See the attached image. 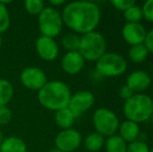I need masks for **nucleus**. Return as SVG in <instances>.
<instances>
[{
	"label": "nucleus",
	"mask_w": 153,
	"mask_h": 152,
	"mask_svg": "<svg viewBox=\"0 0 153 152\" xmlns=\"http://www.w3.org/2000/svg\"><path fill=\"white\" fill-rule=\"evenodd\" d=\"M48 152H62L61 150H59L57 148H52V149H50Z\"/></svg>",
	"instance_id": "obj_34"
},
{
	"label": "nucleus",
	"mask_w": 153,
	"mask_h": 152,
	"mask_svg": "<svg viewBox=\"0 0 153 152\" xmlns=\"http://www.w3.org/2000/svg\"><path fill=\"white\" fill-rule=\"evenodd\" d=\"M146 35L147 31L141 23H126L122 28L123 39L131 46L144 44Z\"/></svg>",
	"instance_id": "obj_13"
},
{
	"label": "nucleus",
	"mask_w": 153,
	"mask_h": 152,
	"mask_svg": "<svg viewBox=\"0 0 153 152\" xmlns=\"http://www.w3.org/2000/svg\"><path fill=\"white\" fill-rule=\"evenodd\" d=\"M151 85V76L143 70H137L128 75L126 79V85L134 94L143 93Z\"/></svg>",
	"instance_id": "obj_14"
},
{
	"label": "nucleus",
	"mask_w": 153,
	"mask_h": 152,
	"mask_svg": "<svg viewBox=\"0 0 153 152\" xmlns=\"http://www.w3.org/2000/svg\"><path fill=\"white\" fill-rule=\"evenodd\" d=\"M20 81L24 87L31 91H40L48 81L47 75L41 68L26 67L20 73Z\"/></svg>",
	"instance_id": "obj_8"
},
{
	"label": "nucleus",
	"mask_w": 153,
	"mask_h": 152,
	"mask_svg": "<svg viewBox=\"0 0 153 152\" xmlns=\"http://www.w3.org/2000/svg\"><path fill=\"white\" fill-rule=\"evenodd\" d=\"M93 125L96 132L103 136H111L119 129L120 122L113 110L105 108L96 110L93 115Z\"/></svg>",
	"instance_id": "obj_7"
},
{
	"label": "nucleus",
	"mask_w": 153,
	"mask_h": 152,
	"mask_svg": "<svg viewBox=\"0 0 153 152\" xmlns=\"http://www.w3.org/2000/svg\"><path fill=\"white\" fill-rule=\"evenodd\" d=\"M96 69L102 76L117 77L126 71L127 62L118 53L106 52L96 62Z\"/></svg>",
	"instance_id": "obj_6"
},
{
	"label": "nucleus",
	"mask_w": 153,
	"mask_h": 152,
	"mask_svg": "<svg viewBox=\"0 0 153 152\" xmlns=\"http://www.w3.org/2000/svg\"><path fill=\"white\" fill-rule=\"evenodd\" d=\"M120 97L122 98V99H124V100H127V99H129V98L131 97V96H133V92L131 91L130 89H129L128 87H127L126 85H123V87L120 89Z\"/></svg>",
	"instance_id": "obj_31"
},
{
	"label": "nucleus",
	"mask_w": 153,
	"mask_h": 152,
	"mask_svg": "<svg viewBox=\"0 0 153 152\" xmlns=\"http://www.w3.org/2000/svg\"><path fill=\"white\" fill-rule=\"evenodd\" d=\"M150 152H153V148H152V149H150Z\"/></svg>",
	"instance_id": "obj_37"
},
{
	"label": "nucleus",
	"mask_w": 153,
	"mask_h": 152,
	"mask_svg": "<svg viewBox=\"0 0 153 152\" xmlns=\"http://www.w3.org/2000/svg\"><path fill=\"white\" fill-rule=\"evenodd\" d=\"M4 140V136H3V132H2V130L0 129V145H1V143L3 142Z\"/></svg>",
	"instance_id": "obj_33"
},
{
	"label": "nucleus",
	"mask_w": 153,
	"mask_h": 152,
	"mask_svg": "<svg viewBox=\"0 0 153 152\" xmlns=\"http://www.w3.org/2000/svg\"><path fill=\"white\" fill-rule=\"evenodd\" d=\"M106 40L97 31L81 35L78 52L85 61L97 62L104 53H106Z\"/></svg>",
	"instance_id": "obj_4"
},
{
	"label": "nucleus",
	"mask_w": 153,
	"mask_h": 152,
	"mask_svg": "<svg viewBox=\"0 0 153 152\" xmlns=\"http://www.w3.org/2000/svg\"><path fill=\"white\" fill-rule=\"evenodd\" d=\"M126 152H150V149L145 142L137 140L127 145Z\"/></svg>",
	"instance_id": "obj_26"
},
{
	"label": "nucleus",
	"mask_w": 153,
	"mask_h": 152,
	"mask_svg": "<svg viewBox=\"0 0 153 152\" xmlns=\"http://www.w3.org/2000/svg\"><path fill=\"white\" fill-rule=\"evenodd\" d=\"M95 103V96L90 91H78L71 95L68 108L78 118L85 112L89 110Z\"/></svg>",
	"instance_id": "obj_10"
},
{
	"label": "nucleus",
	"mask_w": 153,
	"mask_h": 152,
	"mask_svg": "<svg viewBox=\"0 0 153 152\" xmlns=\"http://www.w3.org/2000/svg\"><path fill=\"white\" fill-rule=\"evenodd\" d=\"M49 4L51 7H54V8H57L62 5H66V1L65 0H49Z\"/></svg>",
	"instance_id": "obj_32"
},
{
	"label": "nucleus",
	"mask_w": 153,
	"mask_h": 152,
	"mask_svg": "<svg viewBox=\"0 0 153 152\" xmlns=\"http://www.w3.org/2000/svg\"><path fill=\"white\" fill-rule=\"evenodd\" d=\"M148 50L145 47L144 44H140V45H134V46H131L129 49V59H131L134 63H142L144 62L148 56Z\"/></svg>",
	"instance_id": "obj_21"
},
{
	"label": "nucleus",
	"mask_w": 153,
	"mask_h": 152,
	"mask_svg": "<svg viewBox=\"0 0 153 152\" xmlns=\"http://www.w3.org/2000/svg\"><path fill=\"white\" fill-rule=\"evenodd\" d=\"M144 45L147 48L148 52L153 53V29L147 33L145 41H144Z\"/></svg>",
	"instance_id": "obj_30"
},
{
	"label": "nucleus",
	"mask_w": 153,
	"mask_h": 152,
	"mask_svg": "<svg viewBox=\"0 0 153 152\" xmlns=\"http://www.w3.org/2000/svg\"><path fill=\"white\" fill-rule=\"evenodd\" d=\"M123 110L127 120L137 124L143 123L149 120L153 114V99L147 94H133L129 99L125 100Z\"/></svg>",
	"instance_id": "obj_3"
},
{
	"label": "nucleus",
	"mask_w": 153,
	"mask_h": 152,
	"mask_svg": "<svg viewBox=\"0 0 153 152\" xmlns=\"http://www.w3.org/2000/svg\"><path fill=\"white\" fill-rule=\"evenodd\" d=\"M14 96V85L8 79L0 78V106H7Z\"/></svg>",
	"instance_id": "obj_18"
},
{
	"label": "nucleus",
	"mask_w": 153,
	"mask_h": 152,
	"mask_svg": "<svg viewBox=\"0 0 153 152\" xmlns=\"http://www.w3.org/2000/svg\"><path fill=\"white\" fill-rule=\"evenodd\" d=\"M124 18L127 23H140L143 19V12L142 7L137 4L129 7L124 12Z\"/></svg>",
	"instance_id": "obj_23"
},
{
	"label": "nucleus",
	"mask_w": 153,
	"mask_h": 152,
	"mask_svg": "<svg viewBox=\"0 0 153 152\" xmlns=\"http://www.w3.org/2000/svg\"><path fill=\"white\" fill-rule=\"evenodd\" d=\"M85 59L78 51L66 52L61 59V67L65 73L69 75H76L85 67Z\"/></svg>",
	"instance_id": "obj_12"
},
{
	"label": "nucleus",
	"mask_w": 153,
	"mask_h": 152,
	"mask_svg": "<svg viewBox=\"0 0 153 152\" xmlns=\"http://www.w3.org/2000/svg\"><path fill=\"white\" fill-rule=\"evenodd\" d=\"M76 119L77 118L75 117V115L71 112V110L69 108H65L56 110L54 115L55 124L57 125V127L62 128V130L72 128Z\"/></svg>",
	"instance_id": "obj_16"
},
{
	"label": "nucleus",
	"mask_w": 153,
	"mask_h": 152,
	"mask_svg": "<svg viewBox=\"0 0 153 152\" xmlns=\"http://www.w3.org/2000/svg\"><path fill=\"white\" fill-rule=\"evenodd\" d=\"M111 3L113 4L117 10L125 12V10H128L129 7L134 5L135 1L134 0H113Z\"/></svg>",
	"instance_id": "obj_29"
},
{
	"label": "nucleus",
	"mask_w": 153,
	"mask_h": 152,
	"mask_svg": "<svg viewBox=\"0 0 153 152\" xmlns=\"http://www.w3.org/2000/svg\"><path fill=\"white\" fill-rule=\"evenodd\" d=\"M10 26V15L8 8L0 1V35L5 33Z\"/></svg>",
	"instance_id": "obj_25"
},
{
	"label": "nucleus",
	"mask_w": 153,
	"mask_h": 152,
	"mask_svg": "<svg viewBox=\"0 0 153 152\" xmlns=\"http://www.w3.org/2000/svg\"><path fill=\"white\" fill-rule=\"evenodd\" d=\"M1 46H2V37L0 35V49H1Z\"/></svg>",
	"instance_id": "obj_35"
},
{
	"label": "nucleus",
	"mask_w": 153,
	"mask_h": 152,
	"mask_svg": "<svg viewBox=\"0 0 153 152\" xmlns=\"http://www.w3.org/2000/svg\"><path fill=\"white\" fill-rule=\"evenodd\" d=\"M79 43H80V37L77 33H67L62 38V45L67 52L70 51H78Z\"/></svg>",
	"instance_id": "obj_22"
},
{
	"label": "nucleus",
	"mask_w": 153,
	"mask_h": 152,
	"mask_svg": "<svg viewBox=\"0 0 153 152\" xmlns=\"http://www.w3.org/2000/svg\"><path fill=\"white\" fill-rule=\"evenodd\" d=\"M34 47L39 57L45 62H53L59 56V45L56 41L52 38L40 36L36 39Z\"/></svg>",
	"instance_id": "obj_11"
},
{
	"label": "nucleus",
	"mask_w": 153,
	"mask_h": 152,
	"mask_svg": "<svg viewBox=\"0 0 153 152\" xmlns=\"http://www.w3.org/2000/svg\"><path fill=\"white\" fill-rule=\"evenodd\" d=\"M61 14L64 24L74 33L81 35L95 31L101 19L100 8L92 1L66 3Z\"/></svg>",
	"instance_id": "obj_1"
},
{
	"label": "nucleus",
	"mask_w": 153,
	"mask_h": 152,
	"mask_svg": "<svg viewBox=\"0 0 153 152\" xmlns=\"http://www.w3.org/2000/svg\"><path fill=\"white\" fill-rule=\"evenodd\" d=\"M45 8V3L42 0H26L24 1V10L31 16H39Z\"/></svg>",
	"instance_id": "obj_24"
},
{
	"label": "nucleus",
	"mask_w": 153,
	"mask_h": 152,
	"mask_svg": "<svg viewBox=\"0 0 153 152\" xmlns=\"http://www.w3.org/2000/svg\"><path fill=\"white\" fill-rule=\"evenodd\" d=\"M82 143V138L78 130L69 128L59 131L54 140L55 148L62 152H74Z\"/></svg>",
	"instance_id": "obj_9"
},
{
	"label": "nucleus",
	"mask_w": 153,
	"mask_h": 152,
	"mask_svg": "<svg viewBox=\"0 0 153 152\" xmlns=\"http://www.w3.org/2000/svg\"><path fill=\"white\" fill-rule=\"evenodd\" d=\"M71 95L67 83L61 80H50L38 91V100L44 108L56 112L68 108Z\"/></svg>",
	"instance_id": "obj_2"
},
{
	"label": "nucleus",
	"mask_w": 153,
	"mask_h": 152,
	"mask_svg": "<svg viewBox=\"0 0 153 152\" xmlns=\"http://www.w3.org/2000/svg\"><path fill=\"white\" fill-rule=\"evenodd\" d=\"M0 152H27V145L21 138L7 136L0 145Z\"/></svg>",
	"instance_id": "obj_17"
},
{
	"label": "nucleus",
	"mask_w": 153,
	"mask_h": 152,
	"mask_svg": "<svg viewBox=\"0 0 153 152\" xmlns=\"http://www.w3.org/2000/svg\"><path fill=\"white\" fill-rule=\"evenodd\" d=\"M13 113L8 106H0V126H5L12 121Z\"/></svg>",
	"instance_id": "obj_27"
},
{
	"label": "nucleus",
	"mask_w": 153,
	"mask_h": 152,
	"mask_svg": "<svg viewBox=\"0 0 153 152\" xmlns=\"http://www.w3.org/2000/svg\"><path fill=\"white\" fill-rule=\"evenodd\" d=\"M150 119H151V122H152V124H153V114H152V116H151V118H150Z\"/></svg>",
	"instance_id": "obj_36"
},
{
	"label": "nucleus",
	"mask_w": 153,
	"mask_h": 152,
	"mask_svg": "<svg viewBox=\"0 0 153 152\" xmlns=\"http://www.w3.org/2000/svg\"><path fill=\"white\" fill-rule=\"evenodd\" d=\"M143 19H146L149 22H153V0H147L142 6Z\"/></svg>",
	"instance_id": "obj_28"
},
{
	"label": "nucleus",
	"mask_w": 153,
	"mask_h": 152,
	"mask_svg": "<svg viewBox=\"0 0 153 152\" xmlns=\"http://www.w3.org/2000/svg\"><path fill=\"white\" fill-rule=\"evenodd\" d=\"M38 25L41 36L54 39L61 33L64 25L61 12L57 8L45 6L38 16Z\"/></svg>",
	"instance_id": "obj_5"
},
{
	"label": "nucleus",
	"mask_w": 153,
	"mask_h": 152,
	"mask_svg": "<svg viewBox=\"0 0 153 152\" xmlns=\"http://www.w3.org/2000/svg\"><path fill=\"white\" fill-rule=\"evenodd\" d=\"M104 145L107 152H126L127 150V143L120 136L116 134L108 136Z\"/></svg>",
	"instance_id": "obj_20"
},
{
	"label": "nucleus",
	"mask_w": 153,
	"mask_h": 152,
	"mask_svg": "<svg viewBox=\"0 0 153 152\" xmlns=\"http://www.w3.org/2000/svg\"><path fill=\"white\" fill-rule=\"evenodd\" d=\"M83 143H85V147L87 148V150L91 152H96L99 151L104 146L105 141L103 136L97 133V132H92L89 136H85Z\"/></svg>",
	"instance_id": "obj_19"
},
{
	"label": "nucleus",
	"mask_w": 153,
	"mask_h": 152,
	"mask_svg": "<svg viewBox=\"0 0 153 152\" xmlns=\"http://www.w3.org/2000/svg\"><path fill=\"white\" fill-rule=\"evenodd\" d=\"M120 136L125 142L132 143L137 140L140 136V126L137 123L126 120L119 125Z\"/></svg>",
	"instance_id": "obj_15"
}]
</instances>
